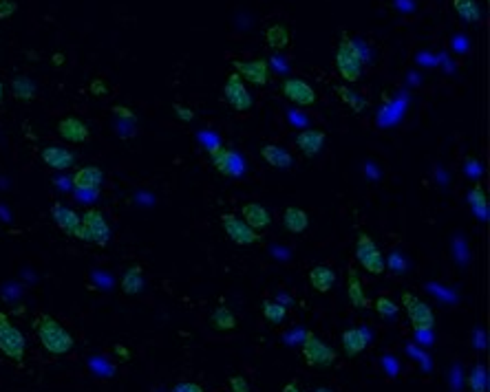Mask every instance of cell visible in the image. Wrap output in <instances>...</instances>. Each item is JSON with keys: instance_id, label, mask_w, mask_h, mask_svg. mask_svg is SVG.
Instances as JSON below:
<instances>
[{"instance_id": "obj_1", "label": "cell", "mask_w": 490, "mask_h": 392, "mask_svg": "<svg viewBox=\"0 0 490 392\" xmlns=\"http://www.w3.org/2000/svg\"><path fill=\"white\" fill-rule=\"evenodd\" d=\"M34 331L40 339L42 348L49 353V355H56V357H62L73 351L75 346V339L73 335L64 329V326L49 313H42L36 318L34 322Z\"/></svg>"}, {"instance_id": "obj_2", "label": "cell", "mask_w": 490, "mask_h": 392, "mask_svg": "<svg viewBox=\"0 0 490 392\" xmlns=\"http://www.w3.org/2000/svg\"><path fill=\"white\" fill-rule=\"evenodd\" d=\"M336 69L347 84H353L363 77V51L347 34H342L336 48Z\"/></svg>"}, {"instance_id": "obj_3", "label": "cell", "mask_w": 490, "mask_h": 392, "mask_svg": "<svg viewBox=\"0 0 490 392\" xmlns=\"http://www.w3.org/2000/svg\"><path fill=\"white\" fill-rule=\"evenodd\" d=\"M0 353L15 364H20L27 353V339L23 331L11 322L5 311H0Z\"/></svg>"}, {"instance_id": "obj_4", "label": "cell", "mask_w": 490, "mask_h": 392, "mask_svg": "<svg viewBox=\"0 0 490 392\" xmlns=\"http://www.w3.org/2000/svg\"><path fill=\"white\" fill-rule=\"evenodd\" d=\"M82 225H80V240L84 242H93L97 247H106L111 240V225L104 216V211L100 209H87L84 214L80 216Z\"/></svg>"}, {"instance_id": "obj_5", "label": "cell", "mask_w": 490, "mask_h": 392, "mask_svg": "<svg viewBox=\"0 0 490 392\" xmlns=\"http://www.w3.org/2000/svg\"><path fill=\"white\" fill-rule=\"evenodd\" d=\"M402 306L406 311L408 322H411V326H413V331H417V333L433 331L435 313L422 298H417L415 293H411V291H402Z\"/></svg>"}, {"instance_id": "obj_6", "label": "cell", "mask_w": 490, "mask_h": 392, "mask_svg": "<svg viewBox=\"0 0 490 392\" xmlns=\"http://www.w3.org/2000/svg\"><path fill=\"white\" fill-rule=\"evenodd\" d=\"M356 260L358 265H360L367 273L371 275H382L387 271V263H384V256L382 251L378 249V244H375V240L369 236V234H358V240H356Z\"/></svg>"}, {"instance_id": "obj_7", "label": "cell", "mask_w": 490, "mask_h": 392, "mask_svg": "<svg viewBox=\"0 0 490 392\" xmlns=\"http://www.w3.org/2000/svg\"><path fill=\"white\" fill-rule=\"evenodd\" d=\"M303 357H305V364L312 368H329L336 364L338 353L318 335L307 333L303 341Z\"/></svg>"}, {"instance_id": "obj_8", "label": "cell", "mask_w": 490, "mask_h": 392, "mask_svg": "<svg viewBox=\"0 0 490 392\" xmlns=\"http://www.w3.org/2000/svg\"><path fill=\"white\" fill-rule=\"evenodd\" d=\"M221 227L223 232L227 234V238H230L234 244H241V247H250V244H256L260 240V234L254 232L252 227H248L241 216H234V214H221Z\"/></svg>"}, {"instance_id": "obj_9", "label": "cell", "mask_w": 490, "mask_h": 392, "mask_svg": "<svg viewBox=\"0 0 490 392\" xmlns=\"http://www.w3.org/2000/svg\"><path fill=\"white\" fill-rule=\"evenodd\" d=\"M223 95H225V102L239 112H248L252 108V95L248 93V86H245V81L237 73H232L225 79Z\"/></svg>"}, {"instance_id": "obj_10", "label": "cell", "mask_w": 490, "mask_h": 392, "mask_svg": "<svg viewBox=\"0 0 490 392\" xmlns=\"http://www.w3.org/2000/svg\"><path fill=\"white\" fill-rule=\"evenodd\" d=\"M281 93L285 100H289L296 106H312L316 104V91L312 89V84H307L301 77H287L281 84Z\"/></svg>"}, {"instance_id": "obj_11", "label": "cell", "mask_w": 490, "mask_h": 392, "mask_svg": "<svg viewBox=\"0 0 490 392\" xmlns=\"http://www.w3.org/2000/svg\"><path fill=\"white\" fill-rule=\"evenodd\" d=\"M234 73H237L241 79H245V81H250V84H254V86H265L268 79H270V64H268L265 58L250 60V62L237 60V62H234Z\"/></svg>"}, {"instance_id": "obj_12", "label": "cell", "mask_w": 490, "mask_h": 392, "mask_svg": "<svg viewBox=\"0 0 490 392\" xmlns=\"http://www.w3.org/2000/svg\"><path fill=\"white\" fill-rule=\"evenodd\" d=\"M51 218L54 223L58 225V230H62L67 236H73L77 238L80 236V225H82V218L75 209L62 205V203H54L51 207Z\"/></svg>"}, {"instance_id": "obj_13", "label": "cell", "mask_w": 490, "mask_h": 392, "mask_svg": "<svg viewBox=\"0 0 490 392\" xmlns=\"http://www.w3.org/2000/svg\"><path fill=\"white\" fill-rule=\"evenodd\" d=\"M325 141H327V137H325V133L320 128H305L296 135V148H299V152L303 157L314 159V157L320 155Z\"/></svg>"}, {"instance_id": "obj_14", "label": "cell", "mask_w": 490, "mask_h": 392, "mask_svg": "<svg viewBox=\"0 0 490 392\" xmlns=\"http://www.w3.org/2000/svg\"><path fill=\"white\" fill-rule=\"evenodd\" d=\"M71 183L77 192H97L104 183V172L97 166H84L73 174Z\"/></svg>"}, {"instance_id": "obj_15", "label": "cell", "mask_w": 490, "mask_h": 392, "mask_svg": "<svg viewBox=\"0 0 490 392\" xmlns=\"http://www.w3.org/2000/svg\"><path fill=\"white\" fill-rule=\"evenodd\" d=\"M58 135L69 141V143H84L89 141L91 133H89V126L82 122L80 117H64L58 122Z\"/></svg>"}, {"instance_id": "obj_16", "label": "cell", "mask_w": 490, "mask_h": 392, "mask_svg": "<svg viewBox=\"0 0 490 392\" xmlns=\"http://www.w3.org/2000/svg\"><path fill=\"white\" fill-rule=\"evenodd\" d=\"M241 221L248 225V227H252L254 232H263V230H268V227L272 225L270 211L260 203H245L241 207Z\"/></svg>"}, {"instance_id": "obj_17", "label": "cell", "mask_w": 490, "mask_h": 392, "mask_svg": "<svg viewBox=\"0 0 490 392\" xmlns=\"http://www.w3.org/2000/svg\"><path fill=\"white\" fill-rule=\"evenodd\" d=\"M40 157L51 170H69L75 163V155L67 148H62V145H46L40 152Z\"/></svg>"}, {"instance_id": "obj_18", "label": "cell", "mask_w": 490, "mask_h": 392, "mask_svg": "<svg viewBox=\"0 0 490 392\" xmlns=\"http://www.w3.org/2000/svg\"><path fill=\"white\" fill-rule=\"evenodd\" d=\"M260 159H263L268 166L279 168V170H289L294 166V157L283 148V145H276V143H265L263 148H260Z\"/></svg>"}, {"instance_id": "obj_19", "label": "cell", "mask_w": 490, "mask_h": 392, "mask_svg": "<svg viewBox=\"0 0 490 392\" xmlns=\"http://www.w3.org/2000/svg\"><path fill=\"white\" fill-rule=\"evenodd\" d=\"M347 298L356 308H369L371 306V300L367 298V293H365L363 277L358 275L356 269L347 271Z\"/></svg>"}, {"instance_id": "obj_20", "label": "cell", "mask_w": 490, "mask_h": 392, "mask_svg": "<svg viewBox=\"0 0 490 392\" xmlns=\"http://www.w3.org/2000/svg\"><path fill=\"white\" fill-rule=\"evenodd\" d=\"M210 163L223 176H232L237 157H234V152L230 148H225V145H212V148H210Z\"/></svg>"}, {"instance_id": "obj_21", "label": "cell", "mask_w": 490, "mask_h": 392, "mask_svg": "<svg viewBox=\"0 0 490 392\" xmlns=\"http://www.w3.org/2000/svg\"><path fill=\"white\" fill-rule=\"evenodd\" d=\"M342 351H345L347 357H358L360 353H365L367 344H369V335L363 329H347L342 333Z\"/></svg>"}, {"instance_id": "obj_22", "label": "cell", "mask_w": 490, "mask_h": 392, "mask_svg": "<svg viewBox=\"0 0 490 392\" xmlns=\"http://www.w3.org/2000/svg\"><path fill=\"white\" fill-rule=\"evenodd\" d=\"M120 289H122V293H126V296H139V293L146 289L144 267L142 265H130L122 275Z\"/></svg>"}, {"instance_id": "obj_23", "label": "cell", "mask_w": 490, "mask_h": 392, "mask_svg": "<svg viewBox=\"0 0 490 392\" xmlns=\"http://www.w3.org/2000/svg\"><path fill=\"white\" fill-rule=\"evenodd\" d=\"M309 285L318 293H329L336 285V271L327 265H316L309 271Z\"/></svg>"}, {"instance_id": "obj_24", "label": "cell", "mask_w": 490, "mask_h": 392, "mask_svg": "<svg viewBox=\"0 0 490 392\" xmlns=\"http://www.w3.org/2000/svg\"><path fill=\"white\" fill-rule=\"evenodd\" d=\"M283 225L289 234H303L307 227H309V216L307 211L296 207V205H289L283 211Z\"/></svg>"}, {"instance_id": "obj_25", "label": "cell", "mask_w": 490, "mask_h": 392, "mask_svg": "<svg viewBox=\"0 0 490 392\" xmlns=\"http://www.w3.org/2000/svg\"><path fill=\"white\" fill-rule=\"evenodd\" d=\"M237 324H239V322H237V315H234L227 306L215 308V311H212V315H210V326H212L215 331H219V333H230V331H234Z\"/></svg>"}, {"instance_id": "obj_26", "label": "cell", "mask_w": 490, "mask_h": 392, "mask_svg": "<svg viewBox=\"0 0 490 392\" xmlns=\"http://www.w3.org/2000/svg\"><path fill=\"white\" fill-rule=\"evenodd\" d=\"M466 199H468L470 209L475 211V216L486 221L488 218V196H486V190L482 188V183L472 185L466 194Z\"/></svg>"}, {"instance_id": "obj_27", "label": "cell", "mask_w": 490, "mask_h": 392, "mask_svg": "<svg viewBox=\"0 0 490 392\" xmlns=\"http://www.w3.org/2000/svg\"><path fill=\"white\" fill-rule=\"evenodd\" d=\"M11 93H13L15 100L31 102V100L36 97L38 89H36V84H34V81H31L27 75H18V77L11 79Z\"/></svg>"}, {"instance_id": "obj_28", "label": "cell", "mask_w": 490, "mask_h": 392, "mask_svg": "<svg viewBox=\"0 0 490 392\" xmlns=\"http://www.w3.org/2000/svg\"><path fill=\"white\" fill-rule=\"evenodd\" d=\"M453 9L464 22H479L482 20V9L477 0H453Z\"/></svg>"}, {"instance_id": "obj_29", "label": "cell", "mask_w": 490, "mask_h": 392, "mask_svg": "<svg viewBox=\"0 0 490 392\" xmlns=\"http://www.w3.org/2000/svg\"><path fill=\"white\" fill-rule=\"evenodd\" d=\"M289 29L283 25V22H276V25H272V27H268V31H265V42L272 46V48H276V51H281V48H285L287 44H289Z\"/></svg>"}, {"instance_id": "obj_30", "label": "cell", "mask_w": 490, "mask_h": 392, "mask_svg": "<svg viewBox=\"0 0 490 392\" xmlns=\"http://www.w3.org/2000/svg\"><path fill=\"white\" fill-rule=\"evenodd\" d=\"M334 91L338 93L340 100L345 102L351 110H356V112H363V110L369 106L365 97H360L358 93H353V91H351L349 86H345V84H336V86H334Z\"/></svg>"}, {"instance_id": "obj_31", "label": "cell", "mask_w": 490, "mask_h": 392, "mask_svg": "<svg viewBox=\"0 0 490 392\" xmlns=\"http://www.w3.org/2000/svg\"><path fill=\"white\" fill-rule=\"evenodd\" d=\"M260 311H263V318L272 324V326H281L287 318V308L274 300H263L260 304Z\"/></svg>"}, {"instance_id": "obj_32", "label": "cell", "mask_w": 490, "mask_h": 392, "mask_svg": "<svg viewBox=\"0 0 490 392\" xmlns=\"http://www.w3.org/2000/svg\"><path fill=\"white\" fill-rule=\"evenodd\" d=\"M468 390L470 392H488V374H486V368L484 366H475L470 370L468 374Z\"/></svg>"}, {"instance_id": "obj_33", "label": "cell", "mask_w": 490, "mask_h": 392, "mask_svg": "<svg viewBox=\"0 0 490 392\" xmlns=\"http://www.w3.org/2000/svg\"><path fill=\"white\" fill-rule=\"evenodd\" d=\"M373 306H375V313H378V318H380V320H391V318H396V315H398V311H400V306H398L394 300H391L389 296H380V298H375Z\"/></svg>"}, {"instance_id": "obj_34", "label": "cell", "mask_w": 490, "mask_h": 392, "mask_svg": "<svg viewBox=\"0 0 490 392\" xmlns=\"http://www.w3.org/2000/svg\"><path fill=\"white\" fill-rule=\"evenodd\" d=\"M227 386H230V392H252L250 381L245 379L243 374H234V377H230V381H227Z\"/></svg>"}, {"instance_id": "obj_35", "label": "cell", "mask_w": 490, "mask_h": 392, "mask_svg": "<svg viewBox=\"0 0 490 392\" xmlns=\"http://www.w3.org/2000/svg\"><path fill=\"white\" fill-rule=\"evenodd\" d=\"M15 9H18L15 0H0V20L11 18V15L15 13Z\"/></svg>"}, {"instance_id": "obj_36", "label": "cell", "mask_w": 490, "mask_h": 392, "mask_svg": "<svg viewBox=\"0 0 490 392\" xmlns=\"http://www.w3.org/2000/svg\"><path fill=\"white\" fill-rule=\"evenodd\" d=\"M172 110H175V115H177V119H182V122H192L194 119V110H190L188 106H182V104H175L172 106Z\"/></svg>"}, {"instance_id": "obj_37", "label": "cell", "mask_w": 490, "mask_h": 392, "mask_svg": "<svg viewBox=\"0 0 490 392\" xmlns=\"http://www.w3.org/2000/svg\"><path fill=\"white\" fill-rule=\"evenodd\" d=\"M170 392H206V390H203V386L194 384V381H182V384H177Z\"/></svg>"}, {"instance_id": "obj_38", "label": "cell", "mask_w": 490, "mask_h": 392, "mask_svg": "<svg viewBox=\"0 0 490 392\" xmlns=\"http://www.w3.org/2000/svg\"><path fill=\"white\" fill-rule=\"evenodd\" d=\"M113 115H118L122 119H128V122H135V112L130 110L128 106H113Z\"/></svg>"}, {"instance_id": "obj_39", "label": "cell", "mask_w": 490, "mask_h": 392, "mask_svg": "<svg viewBox=\"0 0 490 392\" xmlns=\"http://www.w3.org/2000/svg\"><path fill=\"white\" fill-rule=\"evenodd\" d=\"M91 93L97 95V97H104L108 93V89H106V84H104L102 79H93L91 81Z\"/></svg>"}, {"instance_id": "obj_40", "label": "cell", "mask_w": 490, "mask_h": 392, "mask_svg": "<svg viewBox=\"0 0 490 392\" xmlns=\"http://www.w3.org/2000/svg\"><path fill=\"white\" fill-rule=\"evenodd\" d=\"M115 355L122 359V362H128V359H130V351H128L126 346H122V344L115 346Z\"/></svg>"}, {"instance_id": "obj_41", "label": "cell", "mask_w": 490, "mask_h": 392, "mask_svg": "<svg viewBox=\"0 0 490 392\" xmlns=\"http://www.w3.org/2000/svg\"><path fill=\"white\" fill-rule=\"evenodd\" d=\"M283 392H303V390L299 388V384H296V381H289V384L283 388Z\"/></svg>"}, {"instance_id": "obj_42", "label": "cell", "mask_w": 490, "mask_h": 392, "mask_svg": "<svg viewBox=\"0 0 490 392\" xmlns=\"http://www.w3.org/2000/svg\"><path fill=\"white\" fill-rule=\"evenodd\" d=\"M62 62H64V55L62 53H54V64H56V67H60Z\"/></svg>"}, {"instance_id": "obj_43", "label": "cell", "mask_w": 490, "mask_h": 392, "mask_svg": "<svg viewBox=\"0 0 490 392\" xmlns=\"http://www.w3.org/2000/svg\"><path fill=\"white\" fill-rule=\"evenodd\" d=\"M3 97H5V86H3V81H0V102H3Z\"/></svg>"}, {"instance_id": "obj_44", "label": "cell", "mask_w": 490, "mask_h": 392, "mask_svg": "<svg viewBox=\"0 0 490 392\" xmlns=\"http://www.w3.org/2000/svg\"><path fill=\"white\" fill-rule=\"evenodd\" d=\"M316 392H334L332 388H316Z\"/></svg>"}, {"instance_id": "obj_45", "label": "cell", "mask_w": 490, "mask_h": 392, "mask_svg": "<svg viewBox=\"0 0 490 392\" xmlns=\"http://www.w3.org/2000/svg\"><path fill=\"white\" fill-rule=\"evenodd\" d=\"M486 3H488V0H486Z\"/></svg>"}]
</instances>
